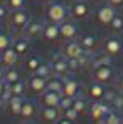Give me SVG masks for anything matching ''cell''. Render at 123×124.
<instances>
[{
    "label": "cell",
    "instance_id": "cell-24",
    "mask_svg": "<svg viewBox=\"0 0 123 124\" xmlns=\"http://www.w3.org/2000/svg\"><path fill=\"white\" fill-rule=\"evenodd\" d=\"M73 107L79 112V114H84V112H88L89 111V102H88V96L84 97V96H76L74 97V104H73Z\"/></svg>",
    "mask_w": 123,
    "mask_h": 124
},
{
    "label": "cell",
    "instance_id": "cell-34",
    "mask_svg": "<svg viewBox=\"0 0 123 124\" xmlns=\"http://www.w3.org/2000/svg\"><path fill=\"white\" fill-rule=\"evenodd\" d=\"M73 104H74V97L62 96V97H61V102H59V109H61V111H66V109L73 107Z\"/></svg>",
    "mask_w": 123,
    "mask_h": 124
},
{
    "label": "cell",
    "instance_id": "cell-47",
    "mask_svg": "<svg viewBox=\"0 0 123 124\" xmlns=\"http://www.w3.org/2000/svg\"><path fill=\"white\" fill-rule=\"evenodd\" d=\"M3 32V25H2V20H0V34Z\"/></svg>",
    "mask_w": 123,
    "mask_h": 124
},
{
    "label": "cell",
    "instance_id": "cell-12",
    "mask_svg": "<svg viewBox=\"0 0 123 124\" xmlns=\"http://www.w3.org/2000/svg\"><path fill=\"white\" fill-rule=\"evenodd\" d=\"M62 54H64L66 57H76V59H81L83 55H86V54H89V52H86V50L81 47L79 40H66L64 47H62Z\"/></svg>",
    "mask_w": 123,
    "mask_h": 124
},
{
    "label": "cell",
    "instance_id": "cell-11",
    "mask_svg": "<svg viewBox=\"0 0 123 124\" xmlns=\"http://www.w3.org/2000/svg\"><path fill=\"white\" fill-rule=\"evenodd\" d=\"M59 29H61V39L62 40H76L78 35H79V29L76 25L74 20H64L62 23H59Z\"/></svg>",
    "mask_w": 123,
    "mask_h": 124
},
{
    "label": "cell",
    "instance_id": "cell-13",
    "mask_svg": "<svg viewBox=\"0 0 123 124\" xmlns=\"http://www.w3.org/2000/svg\"><path fill=\"white\" fill-rule=\"evenodd\" d=\"M25 82H27V89H29L32 94H39V96H41L42 92L47 89V79L37 76V74H32Z\"/></svg>",
    "mask_w": 123,
    "mask_h": 124
},
{
    "label": "cell",
    "instance_id": "cell-10",
    "mask_svg": "<svg viewBox=\"0 0 123 124\" xmlns=\"http://www.w3.org/2000/svg\"><path fill=\"white\" fill-rule=\"evenodd\" d=\"M44 27H46V22H42L41 19H30L29 23L24 27V35L27 39H37L41 37L42 32H44Z\"/></svg>",
    "mask_w": 123,
    "mask_h": 124
},
{
    "label": "cell",
    "instance_id": "cell-15",
    "mask_svg": "<svg viewBox=\"0 0 123 124\" xmlns=\"http://www.w3.org/2000/svg\"><path fill=\"white\" fill-rule=\"evenodd\" d=\"M104 92H106V85L101 84V82L93 81V82H89L86 85V96H88V99H91V101H103Z\"/></svg>",
    "mask_w": 123,
    "mask_h": 124
},
{
    "label": "cell",
    "instance_id": "cell-40",
    "mask_svg": "<svg viewBox=\"0 0 123 124\" xmlns=\"http://www.w3.org/2000/svg\"><path fill=\"white\" fill-rule=\"evenodd\" d=\"M116 87H118V91H120V92H123V72L116 77Z\"/></svg>",
    "mask_w": 123,
    "mask_h": 124
},
{
    "label": "cell",
    "instance_id": "cell-36",
    "mask_svg": "<svg viewBox=\"0 0 123 124\" xmlns=\"http://www.w3.org/2000/svg\"><path fill=\"white\" fill-rule=\"evenodd\" d=\"M111 107L116 109V111H122L123 109V92H118L115 96V99L111 101Z\"/></svg>",
    "mask_w": 123,
    "mask_h": 124
},
{
    "label": "cell",
    "instance_id": "cell-38",
    "mask_svg": "<svg viewBox=\"0 0 123 124\" xmlns=\"http://www.w3.org/2000/svg\"><path fill=\"white\" fill-rule=\"evenodd\" d=\"M118 92H120V91H115V89H108V87H106V92H104L103 101H104V102H108V104H111V101L115 99V96H116Z\"/></svg>",
    "mask_w": 123,
    "mask_h": 124
},
{
    "label": "cell",
    "instance_id": "cell-18",
    "mask_svg": "<svg viewBox=\"0 0 123 124\" xmlns=\"http://www.w3.org/2000/svg\"><path fill=\"white\" fill-rule=\"evenodd\" d=\"M12 47L14 50L24 57V55H29L30 52V39H27L25 35H20V37H14V42H12Z\"/></svg>",
    "mask_w": 123,
    "mask_h": 124
},
{
    "label": "cell",
    "instance_id": "cell-44",
    "mask_svg": "<svg viewBox=\"0 0 123 124\" xmlns=\"http://www.w3.org/2000/svg\"><path fill=\"white\" fill-rule=\"evenodd\" d=\"M5 106H7V102H5V101H3V99L0 97V112H2V111L5 109Z\"/></svg>",
    "mask_w": 123,
    "mask_h": 124
},
{
    "label": "cell",
    "instance_id": "cell-3",
    "mask_svg": "<svg viewBox=\"0 0 123 124\" xmlns=\"http://www.w3.org/2000/svg\"><path fill=\"white\" fill-rule=\"evenodd\" d=\"M91 15V5L86 0H74L69 5V17L73 20H86Z\"/></svg>",
    "mask_w": 123,
    "mask_h": 124
},
{
    "label": "cell",
    "instance_id": "cell-1",
    "mask_svg": "<svg viewBox=\"0 0 123 124\" xmlns=\"http://www.w3.org/2000/svg\"><path fill=\"white\" fill-rule=\"evenodd\" d=\"M44 14L47 22H54V23H62L64 20L69 19V7L64 5L62 2H51L47 5H44Z\"/></svg>",
    "mask_w": 123,
    "mask_h": 124
},
{
    "label": "cell",
    "instance_id": "cell-6",
    "mask_svg": "<svg viewBox=\"0 0 123 124\" xmlns=\"http://www.w3.org/2000/svg\"><path fill=\"white\" fill-rule=\"evenodd\" d=\"M91 77L93 81L101 84H110L113 79H115V69L113 65H100V67H93L91 70Z\"/></svg>",
    "mask_w": 123,
    "mask_h": 124
},
{
    "label": "cell",
    "instance_id": "cell-46",
    "mask_svg": "<svg viewBox=\"0 0 123 124\" xmlns=\"http://www.w3.org/2000/svg\"><path fill=\"white\" fill-rule=\"evenodd\" d=\"M41 3H44V5H47V3H51V2H54V0H39Z\"/></svg>",
    "mask_w": 123,
    "mask_h": 124
},
{
    "label": "cell",
    "instance_id": "cell-8",
    "mask_svg": "<svg viewBox=\"0 0 123 124\" xmlns=\"http://www.w3.org/2000/svg\"><path fill=\"white\" fill-rule=\"evenodd\" d=\"M51 69H52V74H56V76H67V72H69V65H67V57L64 55V54H54L52 57H51Z\"/></svg>",
    "mask_w": 123,
    "mask_h": 124
},
{
    "label": "cell",
    "instance_id": "cell-27",
    "mask_svg": "<svg viewBox=\"0 0 123 124\" xmlns=\"http://www.w3.org/2000/svg\"><path fill=\"white\" fill-rule=\"evenodd\" d=\"M101 124H123V117H122V114H120V111L111 109Z\"/></svg>",
    "mask_w": 123,
    "mask_h": 124
},
{
    "label": "cell",
    "instance_id": "cell-26",
    "mask_svg": "<svg viewBox=\"0 0 123 124\" xmlns=\"http://www.w3.org/2000/svg\"><path fill=\"white\" fill-rule=\"evenodd\" d=\"M20 79H22V72L19 70V69H15V67L5 69V77H3V81L14 84V82H17V81H20Z\"/></svg>",
    "mask_w": 123,
    "mask_h": 124
},
{
    "label": "cell",
    "instance_id": "cell-22",
    "mask_svg": "<svg viewBox=\"0 0 123 124\" xmlns=\"http://www.w3.org/2000/svg\"><path fill=\"white\" fill-rule=\"evenodd\" d=\"M22 104H24V96H12L7 101V111L12 116H20Z\"/></svg>",
    "mask_w": 123,
    "mask_h": 124
},
{
    "label": "cell",
    "instance_id": "cell-2",
    "mask_svg": "<svg viewBox=\"0 0 123 124\" xmlns=\"http://www.w3.org/2000/svg\"><path fill=\"white\" fill-rule=\"evenodd\" d=\"M111 109H113V107H111V104L104 102V101H93V102L89 104V111H88V114H89L91 121L101 124Z\"/></svg>",
    "mask_w": 123,
    "mask_h": 124
},
{
    "label": "cell",
    "instance_id": "cell-17",
    "mask_svg": "<svg viewBox=\"0 0 123 124\" xmlns=\"http://www.w3.org/2000/svg\"><path fill=\"white\" fill-rule=\"evenodd\" d=\"M19 59H20V55L14 50V47H9L7 50H3V52L0 54V64H2L5 69L15 67V64L19 62Z\"/></svg>",
    "mask_w": 123,
    "mask_h": 124
},
{
    "label": "cell",
    "instance_id": "cell-25",
    "mask_svg": "<svg viewBox=\"0 0 123 124\" xmlns=\"http://www.w3.org/2000/svg\"><path fill=\"white\" fill-rule=\"evenodd\" d=\"M113 57L108 55V54H100V55H95L93 54V59H91V67H100V65H111Z\"/></svg>",
    "mask_w": 123,
    "mask_h": 124
},
{
    "label": "cell",
    "instance_id": "cell-16",
    "mask_svg": "<svg viewBox=\"0 0 123 124\" xmlns=\"http://www.w3.org/2000/svg\"><path fill=\"white\" fill-rule=\"evenodd\" d=\"M61 97H62V94L46 89V91L41 94V106H47V107H59Z\"/></svg>",
    "mask_w": 123,
    "mask_h": 124
},
{
    "label": "cell",
    "instance_id": "cell-20",
    "mask_svg": "<svg viewBox=\"0 0 123 124\" xmlns=\"http://www.w3.org/2000/svg\"><path fill=\"white\" fill-rule=\"evenodd\" d=\"M42 37H44L47 42H54V40H57V39H61V29H59V23L47 22L46 27H44Z\"/></svg>",
    "mask_w": 123,
    "mask_h": 124
},
{
    "label": "cell",
    "instance_id": "cell-29",
    "mask_svg": "<svg viewBox=\"0 0 123 124\" xmlns=\"http://www.w3.org/2000/svg\"><path fill=\"white\" fill-rule=\"evenodd\" d=\"M42 59L39 55H29L27 59H25V69L29 70V72H36V69L41 65Z\"/></svg>",
    "mask_w": 123,
    "mask_h": 124
},
{
    "label": "cell",
    "instance_id": "cell-45",
    "mask_svg": "<svg viewBox=\"0 0 123 124\" xmlns=\"http://www.w3.org/2000/svg\"><path fill=\"white\" fill-rule=\"evenodd\" d=\"M3 85H5V81H0V97H2V92H3Z\"/></svg>",
    "mask_w": 123,
    "mask_h": 124
},
{
    "label": "cell",
    "instance_id": "cell-42",
    "mask_svg": "<svg viewBox=\"0 0 123 124\" xmlns=\"http://www.w3.org/2000/svg\"><path fill=\"white\" fill-rule=\"evenodd\" d=\"M110 5H113V7H120V5H123V0H106Z\"/></svg>",
    "mask_w": 123,
    "mask_h": 124
},
{
    "label": "cell",
    "instance_id": "cell-49",
    "mask_svg": "<svg viewBox=\"0 0 123 124\" xmlns=\"http://www.w3.org/2000/svg\"><path fill=\"white\" fill-rule=\"evenodd\" d=\"M2 2H3V0H0V3H2Z\"/></svg>",
    "mask_w": 123,
    "mask_h": 124
},
{
    "label": "cell",
    "instance_id": "cell-31",
    "mask_svg": "<svg viewBox=\"0 0 123 124\" xmlns=\"http://www.w3.org/2000/svg\"><path fill=\"white\" fill-rule=\"evenodd\" d=\"M108 27H110L111 32H115V34H122V32H123V15L116 14L115 19L111 20V23H110Z\"/></svg>",
    "mask_w": 123,
    "mask_h": 124
},
{
    "label": "cell",
    "instance_id": "cell-9",
    "mask_svg": "<svg viewBox=\"0 0 123 124\" xmlns=\"http://www.w3.org/2000/svg\"><path fill=\"white\" fill-rule=\"evenodd\" d=\"M81 94V84L78 79H74L73 76H64L62 77V96H69V97H76Z\"/></svg>",
    "mask_w": 123,
    "mask_h": 124
},
{
    "label": "cell",
    "instance_id": "cell-41",
    "mask_svg": "<svg viewBox=\"0 0 123 124\" xmlns=\"http://www.w3.org/2000/svg\"><path fill=\"white\" fill-rule=\"evenodd\" d=\"M56 124H74V121H71V119H67V117H64V116H62Z\"/></svg>",
    "mask_w": 123,
    "mask_h": 124
},
{
    "label": "cell",
    "instance_id": "cell-23",
    "mask_svg": "<svg viewBox=\"0 0 123 124\" xmlns=\"http://www.w3.org/2000/svg\"><path fill=\"white\" fill-rule=\"evenodd\" d=\"M47 89L62 94V76H56V74H52V76L47 79Z\"/></svg>",
    "mask_w": 123,
    "mask_h": 124
},
{
    "label": "cell",
    "instance_id": "cell-32",
    "mask_svg": "<svg viewBox=\"0 0 123 124\" xmlns=\"http://www.w3.org/2000/svg\"><path fill=\"white\" fill-rule=\"evenodd\" d=\"M25 87H27V82H24V81H17V82L12 84V96H24V92H25Z\"/></svg>",
    "mask_w": 123,
    "mask_h": 124
},
{
    "label": "cell",
    "instance_id": "cell-4",
    "mask_svg": "<svg viewBox=\"0 0 123 124\" xmlns=\"http://www.w3.org/2000/svg\"><path fill=\"white\" fill-rule=\"evenodd\" d=\"M32 17L27 10L19 8V10H10V15H9V25L14 29V30H24V27L29 23Z\"/></svg>",
    "mask_w": 123,
    "mask_h": 124
},
{
    "label": "cell",
    "instance_id": "cell-19",
    "mask_svg": "<svg viewBox=\"0 0 123 124\" xmlns=\"http://www.w3.org/2000/svg\"><path fill=\"white\" fill-rule=\"evenodd\" d=\"M36 114H37V104L29 97H24V104H22V111L19 117H22L24 121H30Z\"/></svg>",
    "mask_w": 123,
    "mask_h": 124
},
{
    "label": "cell",
    "instance_id": "cell-35",
    "mask_svg": "<svg viewBox=\"0 0 123 124\" xmlns=\"http://www.w3.org/2000/svg\"><path fill=\"white\" fill-rule=\"evenodd\" d=\"M9 10H19V8H24L25 5V0H5Z\"/></svg>",
    "mask_w": 123,
    "mask_h": 124
},
{
    "label": "cell",
    "instance_id": "cell-43",
    "mask_svg": "<svg viewBox=\"0 0 123 124\" xmlns=\"http://www.w3.org/2000/svg\"><path fill=\"white\" fill-rule=\"evenodd\" d=\"M3 77H5V67L0 64V81H3Z\"/></svg>",
    "mask_w": 123,
    "mask_h": 124
},
{
    "label": "cell",
    "instance_id": "cell-14",
    "mask_svg": "<svg viewBox=\"0 0 123 124\" xmlns=\"http://www.w3.org/2000/svg\"><path fill=\"white\" fill-rule=\"evenodd\" d=\"M39 116H41V119L44 123L56 124L62 117V111L59 107H47V106H42L41 111H39Z\"/></svg>",
    "mask_w": 123,
    "mask_h": 124
},
{
    "label": "cell",
    "instance_id": "cell-33",
    "mask_svg": "<svg viewBox=\"0 0 123 124\" xmlns=\"http://www.w3.org/2000/svg\"><path fill=\"white\" fill-rule=\"evenodd\" d=\"M67 65H69V72H76V70L83 69L81 61L76 59V57H67Z\"/></svg>",
    "mask_w": 123,
    "mask_h": 124
},
{
    "label": "cell",
    "instance_id": "cell-39",
    "mask_svg": "<svg viewBox=\"0 0 123 124\" xmlns=\"http://www.w3.org/2000/svg\"><path fill=\"white\" fill-rule=\"evenodd\" d=\"M7 10H9L7 3H3V2H2V3H0V20L7 17Z\"/></svg>",
    "mask_w": 123,
    "mask_h": 124
},
{
    "label": "cell",
    "instance_id": "cell-30",
    "mask_svg": "<svg viewBox=\"0 0 123 124\" xmlns=\"http://www.w3.org/2000/svg\"><path fill=\"white\" fill-rule=\"evenodd\" d=\"M12 42H14V37L9 34V32H2L0 34V54L3 52V50H7L9 47H12Z\"/></svg>",
    "mask_w": 123,
    "mask_h": 124
},
{
    "label": "cell",
    "instance_id": "cell-48",
    "mask_svg": "<svg viewBox=\"0 0 123 124\" xmlns=\"http://www.w3.org/2000/svg\"><path fill=\"white\" fill-rule=\"evenodd\" d=\"M22 124H36V123H32V121H25V123H22Z\"/></svg>",
    "mask_w": 123,
    "mask_h": 124
},
{
    "label": "cell",
    "instance_id": "cell-7",
    "mask_svg": "<svg viewBox=\"0 0 123 124\" xmlns=\"http://www.w3.org/2000/svg\"><path fill=\"white\" fill-rule=\"evenodd\" d=\"M103 52L111 55V57H118L123 52V42L116 35H110L103 40Z\"/></svg>",
    "mask_w": 123,
    "mask_h": 124
},
{
    "label": "cell",
    "instance_id": "cell-21",
    "mask_svg": "<svg viewBox=\"0 0 123 124\" xmlns=\"http://www.w3.org/2000/svg\"><path fill=\"white\" fill-rule=\"evenodd\" d=\"M78 40H79L83 49H84L86 52H89V54H93V52L98 49V37H96L95 34H84Z\"/></svg>",
    "mask_w": 123,
    "mask_h": 124
},
{
    "label": "cell",
    "instance_id": "cell-5",
    "mask_svg": "<svg viewBox=\"0 0 123 124\" xmlns=\"http://www.w3.org/2000/svg\"><path fill=\"white\" fill-rule=\"evenodd\" d=\"M116 14H118V12H116V7H113V5H110V3L106 2V3H103V5H100V7L96 8L95 19H96L98 23H101V25H110Z\"/></svg>",
    "mask_w": 123,
    "mask_h": 124
},
{
    "label": "cell",
    "instance_id": "cell-28",
    "mask_svg": "<svg viewBox=\"0 0 123 124\" xmlns=\"http://www.w3.org/2000/svg\"><path fill=\"white\" fill-rule=\"evenodd\" d=\"M32 74H37V76H41V77H46V79H49L51 76H52V69H51V64L46 61L41 62V65L36 69V72H32Z\"/></svg>",
    "mask_w": 123,
    "mask_h": 124
},
{
    "label": "cell",
    "instance_id": "cell-37",
    "mask_svg": "<svg viewBox=\"0 0 123 124\" xmlns=\"http://www.w3.org/2000/svg\"><path fill=\"white\" fill-rule=\"evenodd\" d=\"M62 116H64V117H67V119H71V121H76V119H78V116H79V112H78L74 107H69V109L62 111Z\"/></svg>",
    "mask_w": 123,
    "mask_h": 124
}]
</instances>
